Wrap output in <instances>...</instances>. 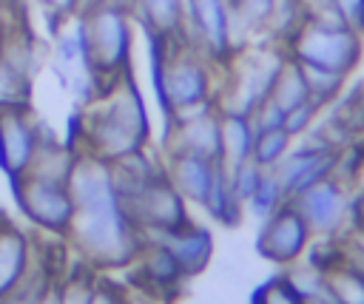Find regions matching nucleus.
<instances>
[{"instance_id":"nucleus-5","label":"nucleus","mask_w":364,"mask_h":304,"mask_svg":"<svg viewBox=\"0 0 364 304\" xmlns=\"http://www.w3.org/2000/svg\"><path fill=\"white\" fill-rule=\"evenodd\" d=\"M88 54L94 63L97 77L102 80V88L114 82L117 77L131 71V51H134V14L114 9V6H97L82 14Z\"/></svg>"},{"instance_id":"nucleus-12","label":"nucleus","mask_w":364,"mask_h":304,"mask_svg":"<svg viewBox=\"0 0 364 304\" xmlns=\"http://www.w3.org/2000/svg\"><path fill=\"white\" fill-rule=\"evenodd\" d=\"M310 239H313V233H310L304 216L296 210L293 202H284L279 210H273L262 222V230L256 236V250L262 259L290 267L293 261L301 259Z\"/></svg>"},{"instance_id":"nucleus-24","label":"nucleus","mask_w":364,"mask_h":304,"mask_svg":"<svg viewBox=\"0 0 364 304\" xmlns=\"http://www.w3.org/2000/svg\"><path fill=\"white\" fill-rule=\"evenodd\" d=\"M205 210L210 219H216L219 224L225 227H236L245 216V205L239 202V196L233 193L230 188V179H228V170L219 165L216 170V179H213V188H210V196L205 202Z\"/></svg>"},{"instance_id":"nucleus-13","label":"nucleus","mask_w":364,"mask_h":304,"mask_svg":"<svg viewBox=\"0 0 364 304\" xmlns=\"http://www.w3.org/2000/svg\"><path fill=\"white\" fill-rule=\"evenodd\" d=\"M333 168H336V148L324 145L321 139H316L310 134V139H304L299 148L287 151V156L273 168V173L284 190V199L290 202L301 190L333 176Z\"/></svg>"},{"instance_id":"nucleus-17","label":"nucleus","mask_w":364,"mask_h":304,"mask_svg":"<svg viewBox=\"0 0 364 304\" xmlns=\"http://www.w3.org/2000/svg\"><path fill=\"white\" fill-rule=\"evenodd\" d=\"M142 241H159L176 259L185 278L202 273L210 264V256H213V233L205 224H196V222H188V224H182L176 230H168V233L145 236Z\"/></svg>"},{"instance_id":"nucleus-1","label":"nucleus","mask_w":364,"mask_h":304,"mask_svg":"<svg viewBox=\"0 0 364 304\" xmlns=\"http://www.w3.org/2000/svg\"><path fill=\"white\" fill-rule=\"evenodd\" d=\"M68 188L77 205L68 241L82 261L100 270L131 267L142 250V233L119 199L111 162L80 151Z\"/></svg>"},{"instance_id":"nucleus-45","label":"nucleus","mask_w":364,"mask_h":304,"mask_svg":"<svg viewBox=\"0 0 364 304\" xmlns=\"http://www.w3.org/2000/svg\"><path fill=\"white\" fill-rule=\"evenodd\" d=\"M128 304H159L156 298H151V295H131L128 298Z\"/></svg>"},{"instance_id":"nucleus-9","label":"nucleus","mask_w":364,"mask_h":304,"mask_svg":"<svg viewBox=\"0 0 364 304\" xmlns=\"http://www.w3.org/2000/svg\"><path fill=\"white\" fill-rule=\"evenodd\" d=\"M125 207H128L131 219L136 222L142 239L154 236V233L176 230L191 222L188 199L173 188L168 173H159L156 179H151L139 193H134L125 202Z\"/></svg>"},{"instance_id":"nucleus-11","label":"nucleus","mask_w":364,"mask_h":304,"mask_svg":"<svg viewBox=\"0 0 364 304\" xmlns=\"http://www.w3.org/2000/svg\"><path fill=\"white\" fill-rule=\"evenodd\" d=\"M219 105H202L185 114H176L165 122V153H193L219 162L222 153V122Z\"/></svg>"},{"instance_id":"nucleus-16","label":"nucleus","mask_w":364,"mask_h":304,"mask_svg":"<svg viewBox=\"0 0 364 304\" xmlns=\"http://www.w3.org/2000/svg\"><path fill=\"white\" fill-rule=\"evenodd\" d=\"M34 48L23 37H0V111L28 108Z\"/></svg>"},{"instance_id":"nucleus-20","label":"nucleus","mask_w":364,"mask_h":304,"mask_svg":"<svg viewBox=\"0 0 364 304\" xmlns=\"http://www.w3.org/2000/svg\"><path fill=\"white\" fill-rule=\"evenodd\" d=\"M134 273L145 287H156L159 295L168 290H176L185 281L182 267L176 264V259L159 244V241H142L139 256L134 259Z\"/></svg>"},{"instance_id":"nucleus-36","label":"nucleus","mask_w":364,"mask_h":304,"mask_svg":"<svg viewBox=\"0 0 364 304\" xmlns=\"http://www.w3.org/2000/svg\"><path fill=\"white\" fill-rule=\"evenodd\" d=\"M94 276H74L60 281V304H91Z\"/></svg>"},{"instance_id":"nucleus-31","label":"nucleus","mask_w":364,"mask_h":304,"mask_svg":"<svg viewBox=\"0 0 364 304\" xmlns=\"http://www.w3.org/2000/svg\"><path fill=\"white\" fill-rule=\"evenodd\" d=\"M344 256H347V244H341L336 236H318L316 241L307 244V264L321 270L324 276L336 267L344 264Z\"/></svg>"},{"instance_id":"nucleus-28","label":"nucleus","mask_w":364,"mask_h":304,"mask_svg":"<svg viewBox=\"0 0 364 304\" xmlns=\"http://www.w3.org/2000/svg\"><path fill=\"white\" fill-rule=\"evenodd\" d=\"M293 148V136L284 131V128H270V131H256V139H253V162L264 170H273L284 156L287 151Z\"/></svg>"},{"instance_id":"nucleus-26","label":"nucleus","mask_w":364,"mask_h":304,"mask_svg":"<svg viewBox=\"0 0 364 304\" xmlns=\"http://www.w3.org/2000/svg\"><path fill=\"white\" fill-rule=\"evenodd\" d=\"M299 63V60H296ZM301 65V74H304V82H307V91H310V99L324 108L330 102H336L344 91V82L347 77L338 74V71H330V68H318V65H307V63H299Z\"/></svg>"},{"instance_id":"nucleus-19","label":"nucleus","mask_w":364,"mask_h":304,"mask_svg":"<svg viewBox=\"0 0 364 304\" xmlns=\"http://www.w3.org/2000/svg\"><path fill=\"white\" fill-rule=\"evenodd\" d=\"M31 261H34L31 239L20 227L0 222V298L9 295L26 278Z\"/></svg>"},{"instance_id":"nucleus-2","label":"nucleus","mask_w":364,"mask_h":304,"mask_svg":"<svg viewBox=\"0 0 364 304\" xmlns=\"http://www.w3.org/2000/svg\"><path fill=\"white\" fill-rule=\"evenodd\" d=\"M80 151L102 162H117L148 148L151 116L131 71L108 82L100 97L85 105L80 116Z\"/></svg>"},{"instance_id":"nucleus-46","label":"nucleus","mask_w":364,"mask_h":304,"mask_svg":"<svg viewBox=\"0 0 364 304\" xmlns=\"http://www.w3.org/2000/svg\"><path fill=\"white\" fill-rule=\"evenodd\" d=\"M0 20H3V0H0Z\"/></svg>"},{"instance_id":"nucleus-34","label":"nucleus","mask_w":364,"mask_h":304,"mask_svg":"<svg viewBox=\"0 0 364 304\" xmlns=\"http://www.w3.org/2000/svg\"><path fill=\"white\" fill-rule=\"evenodd\" d=\"M225 170H228V168H225ZM262 170H264V168H259L253 159H247V162H242V165H236V168L228 170L230 188H233V193L239 196L242 205H247V199L253 196V190H256V185H259V179H262Z\"/></svg>"},{"instance_id":"nucleus-6","label":"nucleus","mask_w":364,"mask_h":304,"mask_svg":"<svg viewBox=\"0 0 364 304\" xmlns=\"http://www.w3.org/2000/svg\"><path fill=\"white\" fill-rule=\"evenodd\" d=\"M48 63H51V71L57 74V80L63 82V88H65L82 108L100 97L102 80L97 77L94 63H91V54H88V40H85L82 14L68 17V20L57 28Z\"/></svg>"},{"instance_id":"nucleus-23","label":"nucleus","mask_w":364,"mask_h":304,"mask_svg":"<svg viewBox=\"0 0 364 304\" xmlns=\"http://www.w3.org/2000/svg\"><path fill=\"white\" fill-rule=\"evenodd\" d=\"M77 156H80V151H77L74 145H68V142H57V139H51V136H46V134H43L40 148H37V153H34L31 168H28V173H26V176L68 185Z\"/></svg>"},{"instance_id":"nucleus-43","label":"nucleus","mask_w":364,"mask_h":304,"mask_svg":"<svg viewBox=\"0 0 364 304\" xmlns=\"http://www.w3.org/2000/svg\"><path fill=\"white\" fill-rule=\"evenodd\" d=\"M97 6H105V0H77V14H85Z\"/></svg>"},{"instance_id":"nucleus-22","label":"nucleus","mask_w":364,"mask_h":304,"mask_svg":"<svg viewBox=\"0 0 364 304\" xmlns=\"http://www.w3.org/2000/svg\"><path fill=\"white\" fill-rule=\"evenodd\" d=\"M219 122H222V153H219V165L222 168H236L242 162H247L253 156V139H256V128L253 119L247 114H236V111H219Z\"/></svg>"},{"instance_id":"nucleus-18","label":"nucleus","mask_w":364,"mask_h":304,"mask_svg":"<svg viewBox=\"0 0 364 304\" xmlns=\"http://www.w3.org/2000/svg\"><path fill=\"white\" fill-rule=\"evenodd\" d=\"M219 162L193 156V153H165V173L173 182V188L188 199V205L205 207L213 179H216Z\"/></svg>"},{"instance_id":"nucleus-35","label":"nucleus","mask_w":364,"mask_h":304,"mask_svg":"<svg viewBox=\"0 0 364 304\" xmlns=\"http://www.w3.org/2000/svg\"><path fill=\"white\" fill-rule=\"evenodd\" d=\"M318 111H321V108H318L313 99H304L301 105H296V108L284 111V131H287L293 139H299V136L310 134V131H313V125H316Z\"/></svg>"},{"instance_id":"nucleus-15","label":"nucleus","mask_w":364,"mask_h":304,"mask_svg":"<svg viewBox=\"0 0 364 304\" xmlns=\"http://www.w3.org/2000/svg\"><path fill=\"white\" fill-rule=\"evenodd\" d=\"M296 210L304 216L307 227L313 236H336L347 219H350V199L341 182L333 176L316 182L313 188L301 190L296 199H290Z\"/></svg>"},{"instance_id":"nucleus-25","label":"nucleus","mask_w":364,"mask_h":304,"mask_svg":"<svg viewBox=\"0 0 364 304\" xmlns=\"http://www.w3.org/2000/svg\"><path fill=\"white\" fill-rule=\"evenodd\" d=\"M270 99L282 108V111H290L296 105H301L304 99H310V91H307V82H304V74H301V65L287 54L276 82H273V91H270Z\"/></svg>"},{"instance_id":"nucleus-37","label":"nucleus","mask_w":364,"mask_h":304,"mask_svg":"<svg viewBox=\"0 0 364 304\" xmlns=\"http://www.w3.org/2000/svg\"><path fill=\"white\" fill-rule=\"evenodd\" d=\"M253 128L256 131H270V128H284V111L267 97L262 105H256V111L250 114Z\"/></svg>"},{"instance_id":"nucleus-29","label":"nucleus","mask_w":364,"mask_h":304,"mask_svg":"<svg viewBox=\"0 0 364 304\" xmlns=\"http://www.w3.org/2000/svg\"><path fill=\"white\" fill-rule=\"evenodd\" d=\"M284 202H287V199H284V190H282L276 173H273V170H262V179H259V185H256L253 196L247 199L245 210H250L259 222H264V219H267L273 210H279Z\"/></svg>"},{"instance_id":"nucleus-10","label":"nucleus","mask_w":364,"mask_h":304,"mask_svg":"<svg viewBox=\"0 0 364 304\" xmlns=\"http://www.w3.org/2000/svg\"><path fill=\"white\" fill-rule=\"evenodd\" d=\"M185 37L213 65H225L233 54L230 3L228 0H185Z\"/></svg>"},{"instance_id":"nucleus-30","label":"nucleus","mask_w":364,"mask_h":304,"mask_svg":"<svg viewBox=\"0 0 364 304\" xmlns=\"http://www.w3.org/2000/svg\"><path fill=\"white\" fill-rule=\"evenodd\" d=\"M327 290L338 304H364V273L341 264L327 273Z\"/></svg>"},{"instance_id":"nucleus-8","label":"nucleus","mask_w":364,"mask_h":304,"mask_svg":"<svg viewBox=\"0 0 364 304\" xmlns=\"http://www.w3.org/2000/svg\"><path fill=\"white\" fill-rule=\"evenodd\" d=\"M14 185V196L17 205L23 210V216L54 236H68L77 205L71 196V188L63 182H46V179H34V176H20Z\"/></svg>"},{"instance_id":"nucleus-7","label":"nucleus","mask_w":364,"mask_h":304,"mask_svg":"<svg viewBox=\"0 0 364 304\" xmlns=\"http://www.w3.org/2000/svg\"><path fill=\"white\" fill-rule=\"evenodd\" d=\"M287 54L299 63L330 68L338 74H350L361 63L364 40L347 26H316V23H301L296 34L287 40Z\"/></svg>"},{"instance_id":"nucleus-21","label":"nucleus","mask_w":364,"mask_h":304,"mask_svg":"<svg viewBox=\"0 0 364 304\" xmlns=\"http://www.w3.org/2000/svg\"><path fill=\"white\" fill-rule=\"evenodd\" d=\"M134 17L142 34H154L162 40L185 37V0H139Z\"/></svg>"},{"instance_id":"nucleus-4","label":"nucleus","mask_w":364,"mask_h":304,"mask_svg":"<svg viewBox=\"0 0 364 304\" xmlns=\"http://www.w3.org/2000/svg\"><path fill=\"white\" fill-rule=\"evenodd\" d=\"M287 60L284 45H267V48H239L228 63V77L222 91H216L219 111H236V114H253L256 105H262L273 82Z\"/></svg>"},{"instance_id":"nucleus-3","label":"nucleus","mask_w":364,"mask_h":304,"mask_svg":"<svg viewBox=\"0 0 364 304\" xmlns=\"http://www.w3.org/2000/svg\"><path fill=\"white\" fill-rule=\"evenodd\" d=\"M145 40H148L151 82L165 122L176 114L216 102L213 63L196 45H191L185 37L162 40L145 34Z\"/></svg>"},{"instance_id":"nucleus-27","label":"nucleus","mask_w":364,"mask_h":304,"mask_svg":"<svg viewBox=\"0 0 364 304\" xmlns=\"http://www.w3.org/2000/svg\"><path fill=\"white\" fill-rule=\"evenodd\" d=\"M54 281H57V278H54L51 267H48V264H40L37 256H34V261H31L26 278H23L9 295H3L0 304H37V301L43 298V293H46Z\"/></svg>"},{"instance_id":"nucleus-32","label":"nucleus","mask_w":364,"mask_h":304,"mask_svg":"<svg viewBox=\"0 0 364 304\" xmlns=\"http://www.w3.org/2000/svg\"><path fill=\"white\" fill-rule=\"evenodd\" d=\"M250 304H304V298L296 293V287L290 284V278L282 273V276L267 278V281L253 293Z\"/></svg>"},{"instance_id":"nucleus-42","label":"nucleus","mask_w":364,"mask_h":304,"mask_svg":"<svg viewBox=\"0 0 364 304\" xmlns=\"http://www.w3.org/2000/svg\"><path fill=\"white\" fill-rule=\"evenodd\" d=\"M105 3L114 6V9H122V11H128V14H134V9H136L139 0H105Z\"/></svg>"},{"instance_id":"nucleus-44","label":"nucleus","mask_w":364,"mask_h":304,"mask_svg":"<svg viewBox=\"0 0 364 304\" xmlns=\"http://www.w3.org/2000/svg\"><path fill=\"white\" fill-rule=\"evenodd\" d=\"M304 304H338V301H336V298L330 295V290H324L321 295H316V298H307Z\"/></svg>"},{"instance_id":"nucleus-47","label":"nucleus","mask_w":364,"mask_h":304,"mask_svg":"<svg viewBox=\"0 0 364 304\" xmlns=\"http://www.w3.org/2000/svg\"><path fill=\"white\" fill-rule=\"evenodd\" d=\"M0 222H3V219H0Z\"/></svg>"},{"instance_id":"nucleus-38","label":"nucleus","mask_w":364,"mask_h":304,"mask_svg":"<svg viewBox=\"0 0 364 304\" xmlns=\"http://www.w3.org/2000/svg\"><path fill=\"white\" fill-rule=\"evenodd\" d=\"M336 9L341 14V23L364 37V0H336Z\"/></svg>"},{"instance_id":"nucleus-14","label":"nucleus","mask_w":364,"mask_h":304,"mask_svg":"<svg viewBox=\"0 0 364 304\" xmlns=\"http://www.w3.org/2000/svg\"><path fill=\"white\" fill-rule=\"evenodd\" d=\"M40 139L43 128L28 108L0 111V168L11 182L28 173Z\"/></svg>"},{"instance_id":"nucleus-41","label":"nucleus","mask_w":364,"mask_h":304,"mask_svg":"<svg viewBox=\"0 0 364 304\" xmlns=\"http://www.w3.org/2000/svg\"><path fill=\"white\" fill-rule=\"evenodd\" d=\"M37 304H60V281H54V284L43 293V298H40Z\"/></svg>"},{"instance_id":"nucleus-39","label":"nucleus","mask_w":364,"mask_h":304,"mask_svg":"<svg viewBox=\"0 0 364 304\" xmlns=\"http://www.w3.org/2000/svg\"><path fill=\"white\" fill-rule=\"evenodd\" d=\"M128 293L119 284L111 281H97L94 278V290H91V304H128Z\"/></svg>"},{"instance_id":"nucleus-40","label":"nucleus","mask_w":364,"mask_h":304,"mask_svg":"<svg viewBox=\"0 0 364 304\" xmlns=\"http://www.w3.org/2000/svg\"><path fill=\"white\" fill-rule=\"evenodd\" d=\"M43 14H48L57 26H63L68 17L77 14V0H31Z\"/></svg>"},{"instance_id":"nucleus-33","label":"nucleus","mask_w":364,"mask_h":304,"mask_svg":"<svg viewBox=\"0 0 364 304\" xmlns=\"http://www.w3.org/2000/svg\"><path fill=\"white\" fill-rule=\"evenodd\" d=\"M228 3L233 9V17L239 20V26L247 34L264 28L267 14H270V6H273V0H228Z\"/></svg>"}]
</instances>
